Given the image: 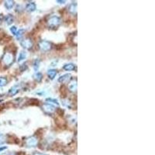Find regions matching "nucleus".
Instances as JSON below:
<instances>
[{"label":"nucleus","mask_w":155,"mask_h":155,"mask_svg":"<svg viewBox=\"0 0 155 155\" xmlns=\"http://www.w3.org/2000/svg\"><path fill=\"white\" fill-rule=\"evenodd\" d=\"M61 23V19L60 17H58L57 16H51L47 21L48 26L51 29H56L58 27Z\"/></svg>","instance_id":"f257e3e1"},{"label":"nucleus","mask_w":155,"mask_h":155,"mask_svg":"<svg viewBox=\"0 0 155 155\" xmlns=\"http://www.w3.org/2000/svg\"><path fill=\"white\" fill-rule=\"evenodd\" d=\"M38 46H39V48H40V50L43 52L49 51L52 48L51 43L46 40H40L38 43Z\"/></svg>","instance_id":"f03ea898"},{"label":"nucleus","mask_w":155,"mask_h":155,"mask_svg":"<svg viewBox=\"0 0 155 155\" xmlns=\"http://www.w3.org/2000/svg\"><path fill=\"white\" fill-rule=\"evenodd\" d=\"M20 45L23 47L25 48V49H30V48H32L33 47V42L32 40H30V39L29 38H26L25 39V40H23L20 41Z\"/></svg>","instance_id":"7ed1b4c3"},{"label":"nucleus","mask_w":155,"mask_h":155,"mask_svg":"<svg viewBox=\"0 0 155 155\" xmlns=\"http://www.w3.org/2000/svg\"><path fill=\"white\" fill-rule=\"evenodd\" d=\"M43 109L47 113H52L55 111V108L54 105H52L49 103H45L43 105Z\"/></svg>","instance_id":"20e7f679"},{"label":"nucleus","mask_w":155,"mask_h":155,"mask_svg":"<svg viewBox=\"0 0 155 155\" xmlns=\"http://www.w3.org/2000/svg\"><path fill=\"white\" fill-rule=\"evenodd\" d=\"M26 143L28 147H36L37 144V139L34 137H31L26 140Z\"/></svg>","instance_id":"39448f33"},{"label":"nucleus","mask_w":155,"mask_h":155,"mask_svg":"<svg viewBox=\"0 0 155 155\" xmlns=\"http://www.w3.org/2000/svg\"><path fill=\"white\" fill-rule=\"evenodd\" d=\"M19 89H20V87L19 86V85H15V86H13V88H11L10 89H9V95H16L19 91Z\"/></svg>","instance_id":"423d86ee"},{"label":"nucleus","mask_w":155,"mask_h":155,"mask_svg":"<svg viewBox=\"0 0 155 155\" xmlns=\"http://www.w3.org/2000/svg\"><path fill=\"white\" fill-rule=\"evenodd\" d=\"M37 9V6L34 2H30V3H28L26 6V10L27 12H30V13H33Z\"/></svg>","instance_id":"0eeeda50"},{"label":"nucleus","mask_w":155,"mask_h":155,"mask_svg":"<svg viewBox=\"0 0 155 155\" xmlns=\"http://www.w3.org/2000/svg\"><path fill=\"white\" fill-rule=\"evenodd\" d=\"M71 75L70 74H65L64 75L61 76L59 78H58V81L61 82V83H65V82L68 81L71 78Z\"/></svg>","instance_id":"6e6552de"},{"label":"nucleus","mask_w":155,"mask_h":155,"mask_svg":"<svg viewBox=\"0 0 155 155\" xmlns=\"http://www.w3.org/2000/svg\"><path fill=\"white\" fill-rule=\"evenodd\" d=\"M3 61L5 62V64L6 65H10L13 62V56L9 54H5L4 57H3Z\"/></svg>","instance_id":"1a4fd4ad"},{"label":"nucleus","mask_w":155,"mask_h":155,"mask_svg":"<svg viewBox=\"0 0 155 155\" xmlns=\"http://www.w3.org/2000/svg\"><path fill=\"white\" fill-rule=\"evenodd\" d=\"M68 11L71 14H73V15L77 13V3L76 2H73L70 5L68 8Z\"/></svg>","instance_id":"9d476101"},{"label":"nucleus","mask_w":155,"mask_h":155,"mask_svg":"<svg viewBox=\"0 0 155 155\" xmlns=\"http://www.w3.org/2000/svg\"><path fill=\"white\" fill-rule=\"evenodd\" d=\"M47 75H48V78H49L51 80H53L56 77V75H57V71L54 70V69H50V70H48V71H47Z\"/></svg>","instance_id":"9b49d317"},{"label":"nucleus","mask_w":155,"mask_h":155,"mask_svg":"<svg viewBox=\"0 0 155 155\" xmlns=\"http://www.w3.org/2000/svg\"><path fill=\"white\" fill-rule=\"evenodd\" d=\"M14 5H15V2H14V1H12V0H7V1L5 2V7L9 9V10L13 9Z\"/></svg>","instance_id":"f8f14e48"},{"label":"nucleus","mask_w":155,"mask_h":155,"mask_svg":"<svg viewBox=\"0 0 155 155\" xmlns=\"http://www.w3.org/2000/svg\"><path fill=\"white\" fill-rule=\"evenodd\" d=\"M68 88L71 91H76V90H77V81H76V80L75 81L73 80V81H71V83L68 85Z\"/></svg>","instance_id":"ddd939ff"},{"label":"nucleus","mask_w":155,"mask_h":155,"mask_svg":"<svg viewBox=\"0 0 155 155\" xmlns=\"http://www.w3.org/2000/svg\"><path fill=\"white\" fill-rule=\"evenodd\" d=\"M5 21H6V23L7 25H11L14 22V17L12 15H7L5 18Z\"/></svg>","instance_id":"4468645a"},{"label":"nucleus","mask_w":155,"mask_h":155,"mask_svg":"<svg viewBox=\"0 0 155 155\" xmlns=\"http://www.w3.org/2000/svg\"><path fill=\"white\" fill-rule=\"evenodd\" d=\"M26 51H21L20 53H19V57H18V62H21L23 61H24L26 59Z\"/></svg>","instance_id":"2eb2a0df"},{"label":"nucleus","mask_w":155,"mask_h":155,"mask_svg":"<svg viewBox=\"0 0 155 155\" xmlns=\"http://www.w3.org/2000/svg\"><path fill=\"white\" fill-rule=\"evenodd\" d=\"M63 68H64V70L65 71H73L75 70V67L73 64H66L64 65V67H63Z\"/></svg>","instance_id":"dca6fc26"},{"label":"nucleus","mask_w":155,"mask_h":155,"mask_svg":"<svg viewBox=\"0 0 155 155\" xmlns=\"http://www.w3.org/2000/svg\"><path fill=\"white\" fill-rule=\"evenodd\" d=\"M24 32H25V30H23V29H20V30H17L16 33V39L17 40H20V39L23 37V33Z\"/></svg>","instance_id":"f3484780"},{"label":"nucleus","mask_w":155,"mask_h":155,"mask_svg":"<svg viewBox=\"0 0 155 155\" xmlns=\"http://www.w3.org/2000/svg\"><path fill=\"white\" fill-rule=\"evenodd\" d=\"M33 78H34V79L36 80V81H37L38 82H40V81H41V80H42V78H43V75H42V74L40 73V72H36L35 73V75H33Z\"/></svg>","instance_id":"a211bd4d"},{"label":"nucleus","mask_w":155,"mask_h":155,"mask_svg":"<svg viewBox=\"0 0 155 155\" xmlns=\"http://www.w3.org/2000/svg\"><path fill=\"white\" fill-rule=\"evenodd\" d=\"M40 61L39 59H36L34 63H33V68H34L36 72H37V71L39 69V67H40Z\"/></svg>","instance_id":"6ab92c4d"},{"label":"nucleus","mask_w":155,"mask_h":155,"mask_svg":"<svg viewBox=\"0 0 155 155\" xmlns=\"http://www.w3.org/2000/svg\"><path fill=\"white\" fill-rule=\"evenodd\" d=\"M7 82H8V81L6 78H3V77L0 78V87H3L5 85H6Z\"/></svg>","instance_id":"aec40b11"},{"label":"nucleus","mask_w":155,"mask_h":155,"mask_svg":"<svg viewBox=\"0 0 155 155\" xmlns=\"http://www.w3.org/2000/svg\"><path fill=\"white\" fill-rule=\"evenodd\" d=\"M47 102H49V104L51 103V104H54V105H56L57 106L59 105V103H58V102L56 99H47Z\"/></svg>","instance_id":"412c9836"},{"label":"nucleus","mask_w":155,"mask_h":155,"mask_svg":"<svg viewBox=\"0 0 155 155\" xmlns=\"http://www.w3.org/2000/svg\"><path fill=\"white\" fill-rule=\"evenodd\" d=\"M10 31H11V33H13V35H16V32H17V28L16 27V26H12L11 28H10Z\"/></svg>","instance_id":"4be33fe9"},{"label":"nucleus","mask_w":155,"mask_h":155,"mask_svg":"<svg viewBox=\"0 0 155 155\" xmlns=\"http://www.w3.org/2000/svg\"><path fill=\"white\" fill-rule=\"evenodd\" d=\"M6 149H7V147H0V152H2L4 150H6Z\"/></svg>","instance_id":"5701e85b"},{"label":"nucleus","mask_w":155,"mask_h":155,"mask_svg":"<svg viewBox=\"0 0 155 155\" xmlns=\"http://www.w3.org/2000/svg\"><path fill=\"white\" fill-rule=\"evenodd\" d=\"M57 2H59L60 4H64L65 2V1H59V0H57Z\"/></svg>","instance_id":"b1692460"},{"label":"nucleus","mask_w":155,"mask_h":155,"mask_svg":"<svg viewBox=\"0 0 155 155\" xmlns=\"http://www.w3.org/2000/svg\"><path fill=\"white\" fill-rule=\"evenodd\" d=\"M33 155H45V154H40V153H36V154H34Z\"/></svg>","instance_id":"393cba45"}]
</instances>
